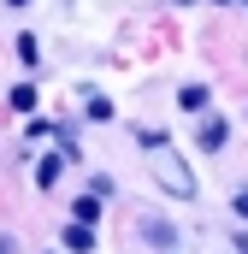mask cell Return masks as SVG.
<instances>
[{
  "label": "cell",
  "instance_id": "cell-10",
  "mask_svg": "<svg viewBox=\"0 0 248 254\" xmlns=\"http://www.w3.org/2000/svg\"><path fill=\"white\" fill-rule=\"evenodd\" d=\"M237 254H248V231H237Z\"/></svg>",
  "mask_w": 248,
  "mask_h": 254
},
{
  "label": "cell",
  "instance_id": "cell-9",
  "mask_svg": "<svg viewBox=\"0 0 248 254\" xmlns=\"http://www.w3.org/2000/svg\"><path fill=\"white\" fill-rule=\"evenodd\" d=\"M231 207H237V219H248V190L237 195V201H231Z\"/></svg>",
  "mask_w": 248,
  "mask_h": 254
},
{
  "label": "cell",
  "instance_id": "cell-6",
  "mask_svg": "<svg viewBox=\"0 0 248 254\" xmlns=\"http://www.w3.org/2000/svg\"><path fill=\"white\" fill-rule=\"evenodd\" d=\"M12 107H18V113H36V89L18 83V89H12Z\"/></svg>",
  "mask_w": 248,
  "mask_h": 254
},
{
  "label": "cell",
  "instance_id": "cell-3",
  "mask_svg": "<svg viewBox=\"0 0 248 254\" xmlns=\"http://www.w3.org/2000/svg\"><path fill=\"white\" fill-rule=\"evenodd\" d=\"M65 249H71V254H89V249H95V231H89V225H65Z\"/></svg>",
  "mask_w": 248,
  "mask_h": 254
},
{
  "label": "cell",
  "instance_id": "cell-5",
  "mask_svg": "<svg viewBox=\"0 0 248 254\" xmlns=\"http://www.w3.org/2000/svg\"><path fill=\"white\" fill-rule=\"evenodd\" d=\"M178 107H184V113H201V107H207V89H201V83H189L184 95H178Z\"/></svg>",
  "mask_w": 248,
  "mask_h": 254
},
{
  "label": "cell",
  "instance_id": "cell-11",
  "mask_svg": "<svg viewBox=\"0 0 248 254\" xmlns=\"http://www.w3.org/2000/svg\"><path fill=\"white\" fill-rule=\"evenodd\" d=\"M6 6H30V0H6Z\"/></svg>",
  "mask_w": 248,
  "mask_h": 254
},
{
  "label": "cell",
  "instance_id": "cell-1",
  "mask_svg": "<svg viewBox=\"0 0 248 254\" xmlns=\"http://www.w3.org/2000/svg\"><path fill=\"white\" fill-rule=\"evenodd\" d=\"M154 178H160V190H172V195H195V172H189L184 160H178V154H160V160H154Z\"/></svg>",
  "mask_w": 248,
  "mask_h": 254
},
{
  "label": "cell",
  "instance_id": "cell-4",
  "mask_svg": "<svg viewBox=\"0 0 248 254\" xmlns=\"http://www.w3.org/2000/svg\"><path fill=\"white\" fill-rule=\"evenodd\" d=\"M225 142H231V125L225 119H207L201 125V148H225Z\"/></svg>",
  "mask_w": 248,
  "mask_h": 254
},
{
  "label": "cell",
  "instance_id": "cell-7",
  "mask_svg": "<svg viewBox=\"0 0 248 254\" xmlns=\"http://www.w3.org/2000/svg\"><path fill=\"white\" fill-rule=\"evenodd\" d=\"M95 219H101V201H95V195L77 201V219H71V225H95Z\"/></svg>",
  "mask_w": 248,
  "mask_h": 254
},
{
  "label": "cell",
  "instance_id": "cell-2",
  "mask_svg": "<svg viewBox=\"0 0 248 254\" xmlns=\"http://www.w3.org/2000/svg\"><path fill=\"white\" fill-rule=\"evenodd\" d=\"M142 237H148L160 254H178V231H172L166 219H142Z\"/></svg>",
  "mask_w": 248,
  "mask_h": 254
},
{
  "label": "cell",
  "instance_id": "cell-8",
  "mask_svg": "<svg viewBox=\"0 0 248 254\" xmlns=\"http://www.w3.org/2000/svg\"><path fill=\"white\" fill-rule=\"evenodd\" d=\"M60 160H65V154H54V160H42V166H36V184H42V190L60 178Z\"/></svg>",
  "mask_w": 248,
  "mask_h": 254
}]
</instances>
